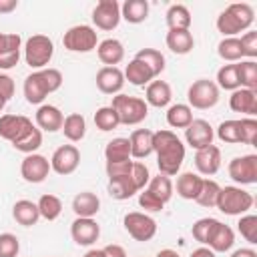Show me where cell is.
<instances>
[{
    "label": "cell",
    "mask_w": 257,
    "mask_h": 257,
    "mask_svg": "<svg viewBox=\"0 0 257 257\" xmlns=\"http://www.w3.org/2000/svg\"><path fill=\"white\" fill-rule=\"evenodd\" d=\"M187 100L191 108L197 110H209L219 102V86L215 84V80L209 78H199L195 80L189 90H187Z\"/></svg>",
    "instance_id": "7"
},
{
    "label": "cell",
    "mask_w": 257,
    "mask_h": 257,
    "mask_svg": "<svg viewBox=\"0 0 257 257\" xmlns=\"http://www.w3.org/2000/svg\"><path fill=\"white\" fill-rule=\"evenodd\" d=\"M94 124H96L98 131L108 133V131L116 128L120 122H118V116H116L114 108L108 104V106H100V108H96V112H94Z\"/></svg>",
    "instance_id": "45"
},
{
    "label": "cell",
    "mask_w": 257,
    "mask_h": 257,
    "mask_svg": "<svg viewBox=\"0 0 257 257\" xmlns=\"http://www.w3.org/2000/svg\"><path fill=\"white\" fill-rule=\"evenodd\" d=\"M24 98L28 104H42L44 98L50 94V88L46 84V78L42 74V70H34L24 78Z\"/></svg>",
    "instance_id": "16"
},
{
    "label": "cell",
    "mask_w": 257,
    "mask_h": 257,
    "mask_svg": "<svg viewBox=\"0 0 257 257\" xmlns=\"http://www.w3.org/2000/svg\"><path fill=\"white\" fill-rule=\"evenodd\" d=\"M70 237L76 245L90 247L100 237V225L90 217H76L70 225Z\"/></svg>",
    "instance_id": "14"
},
{
    "label": "cell",
    "mask_w": 257,
    "mask_h": 257,
    "mask_svg": "<svg viewBox=\"0 0 257 257\" xmlns=\"http://www.w3.org/2000/svg\"><path fill=\"white\" fill-rule=\"evenodd\" d=\"M96 54H98V60L104 66H116L124 58V46L116 38H104V40L98 42Z\"/></svg>",
    "instance_id": "22"
},
{
    "label": "cell",
    "mask_w": 257,
    "mask_h": 257,
    "mask_svg": "<svg viewBox=\"0 0 257 257\" xmlns=\"http://www.w3.org/2000/svg\"><path fill=\"white\" fill-rule=\"evenodd\" d=\"M32 126V120L24 114H0V137L12 145L20 141Z\"/></svg>",
    "instance_id": "13"
},
{
    "label": "cell",
    "mask_w": 257,
    "mask_h": 257,
    "mask_svg": "<svg viewBox=\"0 0 257 257\" xmlns=\"http://www.w3.org/2000/svg\"><path fill=\"white\" fill-rule=\"evenodd\" d=\"M124 86V74L118 66H102L96 72V88L104 94H118Z\"/></svg>",
    "instance_id": "17"
},
{
    "label": "cell",
    "mask_w": 257,
    "mask_h": 257,
    "mask_svg": "<svg viewBox=\"0 0 257 257\" xmlns=\"http://www.w3.org/2000/svg\"><path fill=\"white\" fill-rule=\"evenodd\" d=\"M16 151H20V153H24V155H32V153H36L40 147H42V131L34 124L20 141H16L14 145H12Z\"/></svg>",
    "instance_id": "42"
},
{
    "label": "cell",
    "mask_w": 257,
    "mask_h": 257,
    "mask_svg": "<svg viewBox=\"0 0 257 257\" xmlns=\"http://www.w3.org/2000/svg\"><path fill=\"white\" fill-rule=\"evenodd\" d=\"M237 74L241 88L257 90V62L255 60H239L237 62Z\"/></svg>",
    "instance_id": "40"
},
{
    "label": "cell",
    "mask_w": 257,
    "mask_h": 257,
    "mask_svg": "<svg viewBox=\"0 0 257 257\" xmlns=\"http://www.w3.org/2000/svg\"><path fill=\"white\" fill-rule=\"evenodd\" d=\"M193 120V108L189 104L177 102L167 108V124L171 128H187Z\"/></svg>",
    "instance_id": "34"
},
{
    "label": "cell",
    "mask_w": 257,
    "mask_h": 257,
    "mask_svg": "<svg viewBox=\"0 0 257 257\" xmlns=\"http://www.w3.org/2000/svg\"><path fill=\"white\" fill-rule=\"evenodd\" d=\"M62 44L68 52H90L98 46V34L92 26L88 24H76V26H70L64 36H62Z\"/></svg>",
    "instance_id": "6"
},
{
    "label": "cell",
    "mask_w": 257,
    "mask_h": 257,
    "mask_svg": "<svg viewBox=\"0 0 257 257\" xmlns=\"http://www.w3.org/2000/svg\"><path fill=\"white\" fill-rule=\"evenodd\" d=\"M131 143V159H147L153 153V131L149 128H137L128 137Z\"/></svg>",
    "instance_id": "24"
},
{
    "label": "cell",
    "mask_w": 257,
    "mask_h": 257,
    "mask_svg": "<svg viewBox=\"0 0 257 257\" xmlns=\"http://www.w3.org/2000/svg\"><path fill=\"white\" fill-rule=\"evenodd\" d=\"M20 60V50H12L6 54H0V70H10L18 64Z\"/></svg>",
    "instance_id": "56"
},
{
    "label": "cell",
    "mask_w": 257,
    "mask_h": 257,
    "mask_svg": "<svg viewBox=\"0 0 257 257\" xmlns=\"http://www.w3.org/2000/svg\"><path fill=\"white\" fill-rule=\"evenodd\" d=\"M139 205H141V209H145L147 213H159V211H163V203L155 197V195H151L147 189H143L141 193H139Z\"/></svg>",
    "instance_id": "54"
},
{
    "label": "cell",
    "mask_w": 257,
    "mask_h": 257,
    "mask_svg": "<svg viewBox=\"0 0 257 257\" xmlns=\"http://www.w3.org/2000/svg\"><path fill=\"white\" fill-rule=\"evenodd\" d=\"M54 56V42L46 34H34L24 44V60L30 68L42 70L48 68L50 60Z\"/></svg>",
    "instance_id": "5"
},
{
    "label": "cell",
    "mask_w": 257,
    "mask_h": 257,
    "mask_svg": "<svg viewBox=\"0 0 257 257\" xmlns=\"http://www.w3.org/2000/svg\"><path fill=\"white\" fill-rule=\"evenodd\" d=\"M155 257H181V255H179L175 249H161Z\"/></svg>",
    "instance_id": "61"
},
{
    "label": "cell",
    "mask_w": 257,
    "mask_h": 257,
    "mask_svg": "<svg viewBox=\"0 0 257 257\" xmlns=\"http://www.w3.org/2000/svg\"><path fill=\"white\" fill-rule=\"evenodd\" d=\"M72 211L76 217L94 219V215L100 211V199L90 191H82L72 199Z\"/></svg>",
    "instance_id": "26"
},
{
    "label": "cell",
    "mask_w": 257,
    "mask_h": 257,
    "mask_svg": "<svg viewBox=\"0 0 257 257\" xmlns=\"http://www.w3.org/2000/svg\"><path fill=\"white\" fill-rule=\"evenodd\" d=\"M122 225L126 229V233L135 239V241H151L155 235H157V221L147 215V213H141V211H131L124 215L122 219Z\"/></svg>",
    "instance_id": "8"
},
{
    "label": "cell",
    "mask_w": 257,
    "mask_h": 257,
    "mask_svg": "<svg viewBox=\"0 0 257 257\" xmlns=\"http://www.w3.org/2000/svg\"><path fill=\"white\" fill-rule=\"evenodd\" d=\"M217 223H219V221L213 219V217H203V219L195 221L193 227H191L193 239L207 247V245H209V239H211V235H213V231H215V227H217Z\"/></svg>",
    "instance_id": "43"
},
{
    "label": "cell",
    "mask_w": 257,
    "mask_h": 257,
    "mask_svg": "<svg viewBox=\"0 0 257 257\" xmlns=\"http://www.w3.org/2000/svg\"><path fill=\"white\" fill-rule=\"evenodd\" d=\"M82 257H106V255H104V251H102V249H88Z\"/></svg>",
    "instance_id": "62"
},
{
    "label": "cell",
    "mask_w": 257,
    "mask_h": 257,
    "mask_svg": "<svg viewBox=\"0 0 257 257\" xmlns=\"http://www.w3.org/2000/svg\"><path fill=\"white\" fill-rule=\"evenodd\" d=\"M217 86H219V90L223 88V90H237V88H241V84H239V74H237V62H233V64H223L219 70H217V82H215Z\"/></svg>",
    "instance_id": "41"
},
{
    "label": "cell",
    "mask_w": 257,
    "mask_h": 257,
    "mask_svg": "<svg viewBox=\"0 0 257 257\" xmlns=\"http://www.w3.org/2000/svg\"><path fill=\"white\" fill-rule=\"evenodd\" d=\"M50 161L44 157V155H38V153H32V155H26L20 163V175L26 183H32V185H38L42 181H46L48 173H50Z\"/></svg>",
    "instance_id": "12"
},
{
    "label": "cell",
    "mask_w": 257,
    "mask_h": 257,
    "mask_svg": "<svg viewBox=\"0 0 257 257\" xmlns=\"http://www.w3.org/2000/svg\"><path fill=\"white\" fill-rule=\"evenodd\" d=\"M133 159L128 161H118V163H106L104 169H106V177L108 179H114V177H126L131 175V169H133Z\"/></svg>",
    "instance_id": "53"
},
{
    "label": "cell",
    "mask_w": 257,
    "mask_h": 257,
    "mask_svg": "<svg viewBox=\"0 0 257 257\" xmlns=\"http://www.w3.org/2000/svg\"><path fill=\"white\" fill-rule=\"evenodd\" d=\"M20 251V241L14 233H0V257H16Z\"/></svg>",
    "instance_id": "49"
},
{
    "label": "cell",
    "mask_w": 257,
    "mask_h": 257,
    "mask_svg": "<svg viewBox=\"0 0 257 257\" xmlns=\"http://www.w3.org/2000/svg\"><path fill=\"white\" fill-rule=\"evenodd\" d=\"M110 106L114 108V112L118 116V122L126 124V126L141 124L149 114V104L145 102V98L128 96V94H122V92L112 96Z\"/></svg>",
    "instance_id": "3"
},
{
    "label": "cell",
    "mask_w": 257,
    "mask_h": 257,
    "mask_svg": "<svg viewBox=\"0 0 257 257\" xmlns=\"http://www.w3.org/2000/svg\"><path fill=\"white\" fill-rule=\"evenodd\" d=\"M149 2L147 0H124L120 4V18L128 24H141L149 18Z\"/></svg>",
    "instance_id": "28"
},
{
    "label": "cell",
    "mask_w": 257,
    "mask_h": 257,
    "mask_svg": "<svg viewBox=\"0 0 257 257\" xmlns=\"http://www.w3.org/2000/svg\"><path fill=\"white\" fill-rule=\"evenodd\" d=\"M237 229H239L241 237L247 243H251V245L257 243V215H251V213L249 215H241V219L237 223Z\"/></svg>",
    "instance_id": "47"
},
{
    "label": "cell",
    "mask_w": 257,
    "mask_h": 257,
    "mask_svg": "<svg viewBox=\"0 0 257 257\" xmlns=\"http://www.w3.org/2000/svg\"><path fill=\"white\" fill-rule=\"evenodd\" d=\"M131 179L135 181L137 189L143 191V189L149 185V181H151L149 167H147L145 163H141V161H135V163H133V169H131Z\"/></svg>",
    "instance_id": "50"
},
{
    "label": "cell",
    "mask_w": 257,
    "mask_h": 257,
    "mask_svg": "<svg viewBox=\"0 0 257 257\" xmlns=\"http://www.w3.org/2000/svg\"><path fill=\"white\" fill-rule=\"evenodd\" d=\"M173 98V90H171V84L167 80H151L147 84V90H145V102L149 106H155V108H165L169 106Z\"/></svg>",
    "instance_id": "21"
},
{
    "label": "cell",
    "mask_w": 257,
    "mask_h": 257,
    "mask_svg": "<svg viewBox=\"0 0 257 257\" xmlns=\"http://www.w3.org/2000/svg\"><path fill=\"white\" fill-rule=\"evenodd\" d=\"M255 20V10L247 2H233L217 16V30L223 38L237 36L243 30H249Z\"/></svg>",
    "instance_id": "2"
},
{
    "label": "cell",
    "mask_w": 257,
    "mask_h": 257,
    "mask_svg": "<svg viewBox=\"0 0 257 257\" xmlns=\"http://www.w3.org/2000/svg\"><path fill=\"white\" fill-rule=\"evenodd\" d=\"M18 8V0H0V14H10Z\"/></svg>",
    "instance_id": "58"
},
{
    "label": "cell",
    "mask_w": 257,
    "mask_h": 257,
    "mask_svg": "<svg viewBox=\"0 0 257 257\" xmlns=\"http://www.w3.org/2000/svg\"><path fill=\"white\" fill-rule=\"evenodd\" d=\"M241 128V145H255L257 143V120L251 116L239 118Z\"/></svg>",
    "instance_id": "48"
},
{
    "label": "cell",
    "mask_w": 257,
    "mask_h": 257,
    "mask_svg": "<svg viewBox=\"0 0 257 257\" xmlns=\"http://www.w3.org/2000/svg\"><path fill=\"white\" fill-rule=\"evenodd\" d=\"M229 177L237 185H255L257 183V155H241L229 161Z\"/></svg>",
    "instance_id": "9"
},
{
    "label": "cell",
    "mask_w": 257,
    "mask_h": 257,
    "mask_svg": "<svg viewBox=\"0 0 257 257\" xmlns=\"http://www.w3.org/2000/svg\"><path fill=\"white\" fill-rule=\"evenodd\" d=\"M165 42H167V48L179 56L189 54L195 48V38L191 30H169Z\"/></svg>",
    "instance_id": "25"
},
{
    "label": "cell",
    "mask_w": 257,
    "mask_h": 257,
    "mask_svg": "<svg viewBox=\"0 0 257 257\" xmlns=\"http://www.w3.org/2000/svg\"><path fill=\"white\" fill-rule=\"evenodd\" d=\"M122 74H124V82L128 80V82L135 84V86H145V84H149L151 80H155V74L151 72V68H149L147 64H143L141 60H137V58H133V60L124 66Z\"/></svg>",
    "instance_id": "29"
},
{
    "label": "cell",
    "mask_w": 257,
    "mask_h": 257,
    "mask_svg": "<svg viewBox=\"0 0 257 257\" xmlns=\"http://www.w3.org/2000/svg\"><path fill=\"white\" fill-rule=\"evenodd\" d=\"M217 137H219L223 143H227V145H237V143H241L239 120H235V118L223 120V122L217 126Z\"/></svg>",
    "instance_id": "46"
},
{
    "label": "cell",
    "mask_w": 257,
    "mask_h": 257,
    "mask_svg": "<svg viewBox=\"0 0 257 257\" xmlns=\"http://www.w3.org/2000/svg\"><path fill=\"white\" fill-rule=\"evenodd\" d=\"M219 191H221V185L217 183V181H213V179H203V185H201V191H199V195H197V203L201 205V207H215L217 205V197H219Z\"/></svg>",
    "instance_id": "44"
},
{
    "label": "cell",
    "mask_w": 257,
    "mask_h": 257,
    "mask_svg": "<svg viewBox=\"0 0 257 257\" xmlns=\"http://www.w3.org/2000/svg\"><path fill=\"white\" fill-rule=\"evenodd\" d=\"M213 139H215V131L205 118H193L191 124L185 128V141L195 151L213 145Z\"/></svg>",
    "instance_id": "15"
},
{
    "label": "cell",
    "mask_w": 257,
    "mask_h": 257,
    "mask_svg": "<svg viewBox=\"0 0 257 257\" xmlns=\"http://www.w3.org/2000/svg\"><path fill=\"white\" fill-rule=\"evenodd\" d=\"M231 257H257V251L251 247H241V249H235Z\"/></svg>",
    "instance_id": "59"
},
{
    "label": "cell",
    "mask_w": 257,
    "mask_h": 257,
    "mask_svg": "<svg viewBox=\"0 0 257 257\" xmlns=\"http://www.w3.org/2000/svg\"><path fill=\"white\" fill-rule=\"evenodd\" d=\"M239 42H241L243 58L247 56L249 60H255V56H257V32H255V30H247V32L239 38Z\"/></svg>",
    "instance_id": "51"
},
{
    "label": "cell",
    "mask_w": 257,
    "mask_h": 257,
    "mask_svg": "<svg viewBox=\"0 0 257 257\" xmlns=\"http://www.w3.org/2000/svg\"><path fill=\"white\" fill-rule=\"evenodd\" d=\"M195 167L199 175L211 177L221 169V149L217 145H209L195 153Z\"/></svg>",
    "instance_id": "18"
},
{
    "label": "cell",
    "mask_w": 257,
    "mask_h": 257,
    "mask_svg": "<svg viewBox=\"0 0 257 257\" xmlns=\"http://www.w3.org/2000/svg\"><path fill=\"white\" fill-rule=\"evenodd\" d=\"M153 153L157 155V167L161 175H179L185 161V145L173 131L161 128L153 133Z\"/></svg>",
    "instance_id": "1"
},
{
    "label": "cell",
    "mask_w": 257,
    "mask_h": 257,
    "mask_svg": "<svg viewBox=\"0 0 257 257\" xmlns=\"http://www.w3.org/2000/svg\"><path fill=\"white\" fill-rule=\"evenodd\" d=\"M102 251H104V255H106V257H126L124 247H122V245H118V243H110V245L102 247Z\"/></svg>",
    "instance_id": "57"
},
{
    "label": "cell",
    "mask_w": 257,
    "mask_h": 257,
    "mask_svg": "<svg viewBox=\"0 0 257 257\" xmlns=\"http://www.w3.org/2000/svg\"><path fill=\"white\" fill-rule=\"evenodd\" d=\"M217 54H219L225 62H229V64L243 60V50H241V42H239V38H237V36L223 38V40L217 44Z\"/></svg>",
    "instance_id": "37"
},
{
    "label": "cell",
    "mask_w": 257,
    "mask_h": 257,
    "mask_svg": "<svg viewBox=\"0 0 257 257\" xmlns=\"http://www.w3.org/2000/svg\"><path fill=\"white\" fill-rule=\"evenodd\" d=\"M165 20H167L169 30H189L193 22L191 12L185 4H171L165 14Z\"/></svg>",
    "instance_id": "32"
},
{
    "label": "cell",
    "mask_w": 257,
    "mask_h": 257,
    "mask_svg": "<svg viewBox=\"0 0 257 257\" xmlns=\"http://www.w3.org/2000/svg\"><path fill=\"white\" fill-rule=\"evenodd\" d=\"M104 159L106 163H118L131 159V143L126 137H116L106 143L104 147Z\"/></svg>",
    "instance_id": "35"
},
{
    "label": "cell",
    "mask_w": 257,
    "mask_h": 257,
    "mask_svg": "<svg viewBox=\"0 0 257 257\" xmlns=\"http://www.w3.org/2000/svg\"><path fill=\"white\" fill-rule=\"evenodd\" d=\"M233 243H235V233H233V229L229 227V225H225V223H217V227H215V231H213V235H211V239H209V249L211 251H215V253H225V251H229L231 247H233Z\"/></svg>",
    "instance_id": "30"
},
{
    "label": "cell",
    "mask_w": 257,
    "mask_h": 257,
    "mask_svg": "<svg viewBox=\"0 0 257 257\" xmlns=\"http://www.w3.org/2000/svg\"><path fill=\"white\" fill-rule=\"evenodd\" d=\"M12 217H14V221H16L18 225H22V227H32V225H36L38 219H40L38 205L32 203V201H28V199H20V201H16L14 207H12Z\"/></svg>",
    "instance_id": "27"
},
{
    "label": "cell",
    "mask_w": 257,
    "mask_h": 257,
    "mask_svg": "<svg viewBox=\"0 0 257 257\" xmlns=\"http://www.w3.org/2000/svg\"><path fill=\"white\" fill-rule=\"evenodd\" d=\"M229 106L233 112H241L253 118L257 114V90H249V88L233 90L229 96Z\"/></svg>",
    "instance_id": "19"
},
{
    "label": "cell",
    "mask_w": 257,
    "mask_h": 257,
    "mask_svg": "<svg viewBox=\"0 0 257 257\" xmlns=\"http://www.w3.org/2000/svg\"><path fill=\"white\" fill-rule=\"evenodd\" d=\"M36 126L40 131H46V133H56L62 128V122H64V114L58 106L54 104H40L38 110H36Z\"/></svg>",
    "instance_id": "20"
},
{
    "label": "cell",
    "mask_w": 257,
    "mask_h": 257,
    "mask_svg": "<svg viewBox=\"0 0 257 257\" xmlns=\"http://www.w3.org/2000/svg\"><path fill=\"white\" fill-rule=\"evenodd\" d=\"M80 165V151L74 145H60L50 157V169L56 175H72Z\"/></svg>",
    "instance_id": "10"
},
{
    "label": "cell",
    "mask_w": 257,
    "mask_h": 257,
    "mask_svg": "<svg viewBox=\"0 0 257 257\" xmlns=\"http://www.w3.org/2000/svg\"><path fill=\"white\" fill-rule=\"evenodd\" d=\"M221 213L225 215H245L251 207H253V195L241 187H235V185H227V187H221L219 191V197H217V205H215Z\"/></svg>",
    "instance_id": "4"
},
{
    "label": "cell",
    "mask_w": 257,
    "mask_h": 257,
    "mask_svg": "<svg viewBox=\"0 0 257 257\" xmlns=\"http://www.w3.org/2000/svg\"><path fill=\"white\" fill-rule=\"evenodd\" d=\"M14 90H16V86H14V78L8 76L6 72H0V96L8 102V100L14 96Z\"/></svg>",
    "instance_id": "55"
},
{
    "label": "cell",
    "mask_w": 257,
    "mask_h": 257,
    "mask_svg": "<svg viewBox=\"0 0 257 257\" xmlns=\"http://www.w3.org/2000/svg\"><path fill=\"white\" fill-rule=\"evenodd\" d=\"M189 257H217V253H215V251H211L209 247H205V245H203V247L195 249V251H193Z\"/></svg>",
    "instance_id": "60"
},
{
    "label": "cell",
    "mask_w": 257,
    "mask_h": 257,
    "mask_svg": "<svg viewBox=\"0 0 257 257\" xmlns=\"http://www.w3.org/2000/svg\"><path fill=\"white\" fill-rule=\"evenodd\" d=\"M203 179L199 173H193V171H185L181 175H177V195L181 199H187V201H195L199 191H201V185H203Z\"/></svg>",
    "instance_id": "23"
},
{
    "label": "cell",
    "mask_w": 257,
    "mask_h": 257,
    "mask_svg": "<svg viewBox=\"0 0 257 257\" xmlns=\"http://www.w3.org/2000/svg\"><path fill=\"white\" fill-rule=\"evenodd\" d=\"M36 205H38L40 217L46 219V221H54V219H58L60 213H62V201H60L56 195H52V193L42 195Z\"/></svg>",
    "instance_id": "39"
},
{
    "label": "cell",
    "mask_w": 257,
    "mask_h": 257,
    "mask_svg": "<svg viewBox=\"0 0 257 257\" xmlns=\"http://www.w3.org/2000/svg\"><path fill=\"white\" fill-rule=\"evenodd\" d=\"M64 137L70 141V143H80L86 135V120L80 112H70L68 116H64V122H62V128Z\"/></svg>",
    "instance_id": "33"
},
{
    "label": "cell",
    "mask_w": 257,
    "mask_h": 257,
    "mask_svg": "<svg viewBox=\"0 0 257 257\" xmlns=\"http://www.w3.org/2000/svg\"><path fill=\"white\" fill-rule=\"evenodd\" d=\"M22 48V38L16 32H0V54L12 52V50H20Z\"/></svg>",
    "instance_id": "52"
},
{
    "label": "cell",
    "mask_w": 257,
    "mask_h": 257,
    "mask_svg": "<svg viewBox=\"0 0 257 257\" xmlns=\"http://www.w3.org/2000/svg\"><path fill=\"white\" fill-rule=\"evenodd\" d=\"M106 189H108V195L112 199H116V201H126V199H131V197H135L139 193V189H137L135 181L131 179V175L108 179Z\"/></svg>",
    "instance_id": "31"
},
{
    "label": "cell",
    "mask_w": 257,
    "mask_h": 257,
    "mask_svg": "<svg viewBox=\"0 0 257 257\" xmlns=\"http://www.w3.org/2000/svg\"><path fill=\"white\" fill-rule=\"evenodd\" d=\"M151 195H155L163 205L165 203H169L171 201V197H173V181H171V177H167V175H157V177H151V181H149V185L145 187Z\"/></svg>",
    "instance_id": "36"
},
{
    "label": "cell",
    "mask_w": 257,
    "mask_h": 257,
    "mask_svg": "<svg viewBox=\"0 0 257 257\" xmlns=\"http://www.w3.org/2000/svg\"><path fill=\"white\" fill-rule=\"evenodd\" d=\"M137 60H141L143 64H147L151 68V72L155 74V78L165 70V56L161 50L157 48H141L137 54H135Z\"/></svg>",
    "instance_id": "38"
},
{
    "label": "cell",
    "mask_w": 257,
    "mask_h": 257,
    "mask_svg": "<svg viewBox=\"0 0 257 257\" xmlns=\"http://www.w3.org/2000/svg\"><path fill=\"white\" fill-rule=\"evenodd\" d=\"M120 22V4L116 0H100L92 8V24L98 30L110 32Z\"/></svg>",
    "instance_id": "11"
},
{
    "label": "cell",
    "mask_w": 257,
    "mask_h": 257,
    "mask_svg": "<svg viewBox=\"0 0 257 257\" xmlns=\"http://www.w3.org/2000/svg\"><path fill=\"white\" fill-rule=\"evenodd\" d=\"M4 106H6V100H4V98H2V96H0V112H2V110H4Z\"/></svg>",
    "instance_id": "63"
}]
</instances>
